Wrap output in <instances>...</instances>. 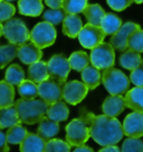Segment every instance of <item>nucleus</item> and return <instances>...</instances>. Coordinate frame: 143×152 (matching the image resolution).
Listing matches in <instances>:
<instances>
[{
	"mask_svg": "<svg viewBox=\"0 0 143 152\" xmlns=\"http://www.w3.org/2000/svg\"><path fill=\"white\" fill-rule=\"evenodd\" d=\"M81 118L86 121L90 128V135L101 147L117 144L123 138V126L116 118L106 114L94 115L86 109L80 110Z\"/></svg>",
	"mask_w": 143,
	"mask_h": 152,
	"instance_id": "f257e3e1",
	"label": "nucleus"
},
{
	"mask_svg": "<svg viewBox=\"0 0 143 152\" xmlns=\"http://www.w3.org/2000/svg\"><path fill=\"white\" fill-rule=\"evenodd\" d=\"M15 107L18 112L20 122L25 124H36L47 114L49 104L45 101L36 99H24L21 97L15 102Z\"/></svg>",
	"mask_w": 143,
	"mask_h": 152,
	"instance_id": "f03ea898",
	"label": "nucleus"
},
{
	"mask_svg": "<svg viewBox=\"0 0 143 152\" xmlns=\"http://www.w3.org/2000/svg\"><path fill=\"white\" fill-rule=\"evenodd\" d=\"M130 78L115 67L111 66L103 69L102 83L111 95H123L128 92L130 86Z\"/></svg>",
	"mask_w": 143,
	"mask_h": 152,
	"instance_id": "7ed1b4c3",
	"label": "nucleus"
},
{
	"mask_svg": "<svg viewBox=\"0 0 143 152\" xmlns=\"http://www.w3.org/2000/svg\"><path fill=\"white\" fill-rule=\"evenodd\" d=\"M2 35L7 40L15 45H23L30 40V31L19 18H10L2 25Z\"/></svg>",
	"mask_w": 143,
	"mask_h": 152,
	"instance_id": "20e7f679",
	"label": "nucleus"
},
{
	"mask_svg": "<svg viewBox=\"0 0 143 152\" xmlns=\"http://www.w3.org/2000/svg\"><path fill=\"white\" fill-rule=\"evenodd\" d=\"M57 31L54 25L44 20L38 23L30 31V42H33L40 49L52 46L56 40Z\"/></svg>",
	"mask_w": 143,
	"mask_h": 152,
	"instance_id": "39448f33",
	"label": "nucleus"
},
{
	"mask_svg": "<svg viewBox=\"0 0 143 152\" xmlns=\"http://www.w3.org/2000/svg\"><path fill=\"white\" fill-rule=\"evenodd\" d=\"M90 128L83 118L72 120L66 126V141L71 147H78L85 144L90 139Z\"/></svg>",
	"mask_w": 143,
	"mask_h": 152,
	"instance_id": "423d86ee",
	"label": "nucleus"
},
{
	"mask_svg": "<svg viewBox=\"0 0 143 152\" xmlns=\"http://www.w3.org/2000/svg\"><path fill=\"white\" fill-rule=\"evenodd\" d=\"M91 64L98 69H105L113 66L115 62L114 47L111 43H102L92 48L91 52Z\"/></svg>",
	"mask_w": 143,
	"mask_h": 152,
	"instance_id": "0eeeda50",
	"label": "nucleus"
},
{
	"mask_svg": "<svg viewBox=\"0 0 143 152\" xmlns=\"http://www.w3.org/2000/svg\"><path fill=\"white\" fill-rule=\"evenodd\" d=\"M47 67L49 77L61 83L66 82L67 76L72 69L68 58L63 54H56L50 57V59L47 62Z\"/></svg>",
	"mask_w": 143,
	"mask_h": 152,
	"instance_id": "6e6552de",
	"label": "nucleus"
},
{
	"mask_svg": "<svg viewBox=\"0 0 143 152\" xmlns=\"http://www.w3.org/2000/svg\"><path fill=\"white\" fill-rule=\"evenodd\" d=\"M105 36H106V34L101 28V26L86 24L81 29L77 38H78V40L83 47L87 48V49H92L95 46H97L98 44L102 43L104 40Z\"/></svg>",
	"mask_w": 143,
	"mask_h": 152,
	"instance_id": "1a4fd4ad",
	"label": "nucleus"
},
{
	"mask_svg": "<svg viewBox=\"0 0 143 152\" xmlns=\"http://www.w3.org/2000/svg\"><path fill=\"white\" fill-rule=\"evenodd\" d=\"M38 96L50 105L63 99V83L54 78H47L46 81L38 83Z\"/></svg>",
	"mask_w": 143,
	"mask_h": 152,
	"instance_id": "9d476101",
	"label": "nucleus"
},
{
	"mask_svg": "<svg viewBox=\"0 0 143 152\" xmlns=\"http://www.w3.org/2000/svg\"><path fill=\"white\" fill-rule=\"evenodd\" d=\"M88 91L84 82L71 81L63 86V99L68 104L77 105L85 99Z\"/></svg>",
	"mask_w": 143,
	"mask_h": 152,
	"instance_id": "9b49d317",
	"label": "nucleus"
},
{
	"mask_svg": "<svg viewBox=\"0 0 143 152\" xmlns=\"http://www.w3.org/2000/svg\"><path fill=\"white\" fill-rule=\"evenodd\" d=\"M139 28H140V26L132 21L123 24L116 33L112 35L110 39L111 45L114 47V49L119 50V52H125L128 49V38L134 30Z\"/></svg>",
	"mask_w": 143,
	"mask_h": 152,
	"instance_id": "f8f14e48",
	"label": "nucleus"
},
{
	"mask_svg": "<svg viewBox=\"0 0 143 152\" xmlns=\"http://www.w3.org/2000/svg\"><path fill=\"white\" fill-rule=\"evenodd\" d=\"M123 132L126 137L142 138L143 137V113L135 112L130 113L123 121Z\"/></svg>",
	"mask_w": 143,
	"mask_h": 152,
	"instance_id": "ddd939ff",
	"label": "nucleus"
},
{
	"mask_svg": "<svg viewBox=\"0 0 143 152\" xmlns=\"http://www.w3.org/2000/svg\"><path fill=\"white\" fill-rule=\"evenodd\" d=\"M17 56L24 64L30 65V64L38 62V61L42 59L43 52H42V49L38 46H36L31 42V43H25L23 45H19Z\"/></svg>",
	"mask_w": 143,
	"mask_h": 152,
	"instance_id": "4468645a",
	"label": "nucleus"
},
{
	"mask_svg": "<svg viewBox=\"0 0 143 152\" xmlns=\"http://www.w3.org/2000/svg\"><path fill=\"white\" fill-rule=\"evenodd\" d=\"M126 107L125 100L122 95H111L106 97L102 105V111L103 113L112 116V118H117L120 114L124 111Z\"/></svg>",
	"mask_w": 143,
	"mask_h": 152,
	"instance_id": "2eb2a0df",
	"label": "nucleus"
},
{
	"mask_svg": "<svg viewBox=\"0 0 143 152\" xmlns=\"http://www.w3.org/2000/svg\"><path fill=\"white\" fill-rule=\"evenodd\" d=\"M83 28V21L77 14H67L63 20V33L69 38H76Z\"/></svg>",
	"mask_w": 143,
	"mask_h": 152,
	"instance_id": "dca6fc26",
	"label": "nucleus"
},
{
	"mask_svg": "<svg viewBox=\"0 0 143 152\" xmlns=\"http://www.w3.org/2000/svg\"><path fill=\"white\" fill-rule=\"evenodd\" d=\"M125 105L135 112L143 113V86H135L125 94Z\"/></svg>",
	"mask_w": 143,
	"mask_h": 152,
	"instance_id": "f3484780",
	"label": "nucleus"
},
{
	"mask_svg": "<svg viewBox=\"0 0 143 152\" xmlns=\"http://www.w3.org/2000/svg\"><path fill=\"white\" fill-rule=\"evenodd\" d=\"M45 143L40 135L35 133H27L26 138L20 143V151L21 152H43L45 151Z\"/></svg>",
	"mask_w": 143,
	"mask_h": 152,
	"instance_id": "a211bd4d",
	"label": "nucleus"
},
{
	"mask_svg": "<svg viewBox=\"0 0 143 152\" xmlns=\"http://www.w3.org/2000/svg\"><path fill=\"white\" fill-rule=\"evenodd\" d=\"M59 132V124L57 121L49 119V118H45L39 121L38 130H37V134L40 135L44 140H49V139L54 138L55 135H57Z\"/></svg>",
	"mask_w": 143,
	"mask_h": 152,
	"instance_id": "6ab92c4d",
	"label": "nucleus"
},
{
	"mask_svg": "<svg viewBox=\"0 0 143 152\" xmlns=\"http://www.w3.org/2000/svg\"><path fill=\"white\" fill-rule=\"evenodd\" d=\"M18 10L21 15L38 17L44 10L42 0H18Z\"/></svg>",
	"mask_w": 143,
	"mask_h": 152,
	"instance_id": "aec40b11",
	"label": "nucleus"
},
{
	"mask_svg": "<svg viewBox=\"0 0 143 152\" xmlns=\"http://www.w3.org/2000/svg\"><path fill=\"white\" fill-rule=\"evenodd\" d=\"M28 77L29 80L35 82L36 84L42 83L49 78V73H48L47 63L43 61H38L29 65L28 68Z\"/></svg>",
	"mask_w": 143,
	"mask_h": 152,
	"instance_id": "412c9836",
	"label": "nucleus"
},
{
	"mask_svg": "<svg viewBox=\"0 0 143 152\" xmlns=\"http://www.w3.org/2000/svg\"><path fill=\"white\" fill-rule=\"evenodd\" d=\"M82 80L90 91L95 90L102 82V74L100 73V69L96 68L95 66L87 65L82 71Z\"/></svg>",
	"mask_w": 143,
	"mask_h": 152,
	"instance_id": "4be33fe9",
	"label": "nucleus"
},
{
	"mask_svg": "<svg viewBox=\"0 0 143 152\" xmlns=\"http://www.w3.org/2000/svg\"><path fill=\"white\" fill-rule=\"evenodd\" d=\"M18 123L20 119L15 105L0 109V129H8Z\"/></svg>",
	"mask_w": 143,
	"mask_h": 152,
	"instance_id": "5701e85b",
	"label": "nucleus"
},
{
	"mask_svg": "<svg viewBox=\"0 0 143 152\" xmlns=\"http://www.w3.org/2000/svg\"><path fill=\"white\" fill-rule=\"evenodd\" d=\"M68 115H69V110L67 107L66 102H63L62 100L50 104L47 110L48 118L54 121H57V122L66 121Z\"/></svg>",
	"mask_w": 143,
	"mask_h": 152,
	"instance_id": "b1692460",
	"label": "nucleus"
},
{
	"mask_svg": "<svg viewBox=\"0 0 143 152\" xmlns=\"http://www.w3.org/2000/svg\"><path fill=\"white\" fill-rule=\"evenodd\" d=\"M119 62H120V65L123 67V68H126L129 71H133V69H135L136 67H139L142 64L143 61L141 55H140V53L126 49L121 55Z\"/></svg>",
	"mask_w": 143,
	"mask_h": 152,
	"instance_id": "393cba45",
	"label": "nucleus"
},
{
	"mask_svg": "<svg viewBox=\"0 0 143 152\" xmlns=\"http://www.w3.org/2000/svg\"><path fill=\"white\" fill-rule=\"evenodd\" d=\"M83 14L85 16V18L87 19L88 24L94 25V26H100L101 21L105 15V11L98 4H91V5L87 4V6L83 10Z\"/></svg>",
	"mask_w": 143,
	"mask_h": 152,
	"instance_id": "a878e982",
	"label": "nucleus"
},
{
	"mask_svg": "<svg viewBox=\"0 0 143 152\" xmlns=\"http://www.w3.org/2000/svg\"><path fill=\"white\" fill-rule=\"evenodd\" d=\"M122 25H123V23H122L120 17H117L114 14L109 12V14L104 15L100 26L101 28L104 30V33L106 35H113L121 28Z\"/></svg>",
	"mask_w": 143,
	"mask_h": 152,
	"instance_id": "bb28decb",
	"label": "nucleus"
},
{
	"mask_svg": "<svg viewBox=\"0 0 143 152\" xmlns=\"http://www.w3.org/2000/svg\"><path fill=\"white\" fill-rule=\"evenodd\" d=\"M15 88L14 85L6 81L0 82V109L8 107L15 103Z\"/></svg>",
	"mask_w": 143,
	"mask_h": 152,
	"instance_id": "cd10ccee",
	"label": "nucleus"
},
{
	"mask_svg": "<svg viewBox=\"0 0 143 152\" xmlns=\"http://www.w3.org/2000/svg\"><path fill=\"white\" fill-rule=\"evenodd\" d=\"M18 54V45L7 44L0 46V69L5 68L11 61H14Z\"/></svg>",
	"mask_w": 143,
	"mask_h": 152,
	"instance_id": "c85d7f7f",
	"label": "nucleus"
},
{
	"mask_svg": "<svg viewBox=\"0 0 143 152\" xmlns=\"http://www.w3.org/2000/svg\"><path fill=\"white\" fill-rule=\"evenodd\" d=\"M68 61H69L72 69L76 72H82L87 65H90L91 58L87 55V53L78 50V52L73 53L68 58Z\"/></svg>",
	"mask_w": 143,
	"mask_h": 152,
	"instance_id": "c756f323",
	"label": "nucleus"
},
{
	"mask_svg": "<svg viewBox=\"0 0 143 152\" xmlns=\"http://www.w3.org/2000/svg\"><path fill=\"white\" fill-rule=\"evenodd\" d=\"M27 129L24 128L23 125L19 123L15 124L12 126L8 128V131L6 132V137H7V141L9 144H20L23 142V140L26 138L27 135Z\"/></svg>",
	"mask_w": 143,
	"mask_h": 152,
	"instance_id": "7c9ffc66",
	"label": "nucleus"
},
{
	"mask_svg": "<svg viewBox=\"0 0 143 152\" xmlns=\"http://www.w3.org/2000/svg\"><path fill=\"white\" fill-rule=\"evenodd\" d=\"M5 80L11 85L18 86L25 80V72L18 64L10 65L6 71Z\"/></svg>",
	"mask_w": 143,
	"mask_h": 152,
	"instance_id": "2f4dec72",
	"label": "nucleus"
},
{
	"mask_svg": "<svg viewBox=\"0 0 143 152\" xmlns=\"http://www.w3.org/2000/svg\"><path fill=\"white\" fill-rule=\"evenodd\" d=\"M18 93L24 99H35L38 96V86L31 80H24L18 85Z\"/></svg>",
	"mask_w": 143,
	"mask_h": 152,
	"instance_id": "473e14b6",
	"label": "nucleus"
},
{
	"mask_svg": "<svg viewBox=\"0 0 143 152\" xmlns=\"http://www.w3.org/2000/svg\"><path fill=\"white\" fill-rule=\"evenodd\" d=\"M128 49L143 53V30L141 28L134 30L128 38Z\"/></svg>",
	"mask_w": 143,
	"mask_h": 152,
	"instance_id": "72a5a7b5",
	"label": "nucleus"
},
{
	"mask_svg": "<svg viewBox=\"0 0 143 152\" xmlns=\"http://www.w3.org/2000/svg\"><path fill=\"white\" fill-rule=\"evenodd\" d=\"M45 151L47 152H68L71 151V144L61 139H49L45 143Z\"/></svg>",
	"mask_w": 143,
	"mask_h": 152,
	"instance_id": "f704fd0d",
	"label": "nucleus"
},
{
	"mask_svg": "<svg viewBox=\"0 0 143 152\" xmlns=\"http://www.w3.org/2000/svg\"><path fill=\"white\" fill-rule=\"evenodd\" d=\"M66 15V11L63 8H50V9L46 10L44 12L43 17L44 20H46V21H48V23H50V24L55 26V25L61 24Z\"/></svg>",
	"mask_w": 143,
	"mask_h": 152,
	"instance_id": "c9c22d12",
	"label": "nucleus"
},
{
	"mask_svg": "<svg viewBox=\"0 0 143 152\" xmlns=\"http://www.w3.org/2000/svg\"><path fill=\"white\" fill-rule=\"evenodd\" d=\"M88 0H63L62 8L66 14H81L87 6Z\"/></svg>",
	"mask_w": 143,
	"mask_h": 152,
	"instance_id": "e433bc0d",
	"label": "nucleus"
},
{
	"mask_svg": "<svg viewBox=\"0 0 143 152\" xmlns=\"http://www.w3.org/2000/svg\"><path fill=\"white\" fill-rule=\"evenodd\" d=\"M121 151L123 152H143V141L140 138H129L122 144Z\"/></svg>",
	"mask_w": 143,
	"mask_h": 152,
	"instance_id": "4c0bfd02",
	"label": "nucleus"
},
{
	"mask_svg": "<svg viewBox=\"0 0 143 152\" xmlns=\"http://www.w3.org/2000/svg\"><path fill=\"white\" fill-rule=\"evenodd\" d=\"M15 12H16V8L14 5H11L9 1L0 0V23L12 18Z\"/></svg>",
	"mask_w": 143,
	"mask_h": 152,
	"instance_id": "58836bf2",
	"label": "nucleus"
},
{
	"mask_svg": "<svg viewBox=\"0 0 143 152\" xmlns=\"http://www.w3.org/2000/svg\"><path fill=\"white\" fill-rule=\"evenodd\" d=\"M106 2L115 11H123L133 4L134 0H106Z\"/></svg>",
	"mask_w": 143,
	"mask_h": 152,
	"instance_id": "ea45409f",
	"label": "nucleus"
},
{
	"mask_svg": "<svg viewBox=\"0 0 143 152\" xmlns=\"http://www.w3.org/2000/svg\"><path fill=\"white\" fill-rule=\"evenodd\" d=\"M130 81L135 86H143V63L135 69L131 71Z\"/></svg>",
	"mask_w": 143,
	"mask_h": 152,
	"instance_id": "a19ab883",
	"label": "nucleus"
},
{
	"mask_svg": "<svg viewBox=\"0 0 143 152\" xmlns=\"http://www.w3.org/2000/svg\"><path fill=\"white\" fill-rule=\"evenodd\" d=\"M9 143L7 141V137L4 132L0 131V152H8L10 150Z\"/></svg>",
	"mask_w": 143,
	"mask_h": 152,
	"instance_id": "79ce46f5",
	"label": "nucleus"
},
{
	"mask_svg": "<svg viewBox=\"0 0 143 152\" xmlns=\"http://www.w3.org/2000/svg\"><path fill=\"white\" fill-rule=\"evenodd\" d=\"M45 4L50 8H62L63 0H45Z\"/></svg>",
	"mask_w": 143,
	"mask_h": 152,
	"instance_id": "37998d69",
	"label": "nucleus"
},
{
	"mask_svg": "<svg viewBox=\"0 0 143 152\" xmlns=\"http://www.w3.org/2000/svg\"><path fill=\"white\" fill-rule=\"evenodd\" d=\"M119 151H121V149H120L116 144L105 145V147H103V149L100 150V152H119Z\"/></svg>",
	"mask_w": 143,
	"mask_h": 152,
	"instance_id": "c03bdc74",
	"label": "nucleus"
},
{
	"mask_svg": "<svg viewBox=\"0 0 143 152\" xmlns=\"http://www.w3.org/2000/svg\"><path fill=\"white\" fill-rule=\"evenodd\" d=\"M75 152H93V149L91 147H87L85 144H82V145H78L76 147V149H74Z\"/></svg>",
	"mask_w": 143,
	"mask_h": 152,
	"instance_id": "a18cd8bd",
	"label": "nucleus"
},
{
	"mask_svg": "<svg viewBox=\"0 0 143 152\" xmlns=\"http://www.w3.org/2000/svg\"><path fill=\"white\" fill-rule=\"evenodd\" d=\"M1 35H2V25L0 23V37H1Z\"/></svg>",
	"mask_w": 143,
	"mask_h": 152,
	"instance_id": "49530a36",
	"label": "nucleus"
},
{
	"mask_svg": "<svg viewBox=\"0 0 143 152\" xmlns=\"http://www.w3.org/2000/svg\"><path fill=\"white\" fill-rule=\"evenodd\" d=\"M134 2H136V4H143V0H134Z\"/></svg>",
	"mask_w": 143,
	"mask_h": 152,
	"instance_id": "de8ad7c7",
	"label": "nucleus"
},
{
	"mask_svg": "<svg viewBox=\"0 0 143 152\" xmlns=\"http://www.w3.org/2000/svg\"><path fill=\"white\" fill-rule=\"evenodd\" d=\"M5 1H9L10 2V1H16V0H5Z\"/></svg>",
	"mask_w": 143,
	"mask_h": 152,
	"instance_id": "09e8293b",
	"label": "nucleus"
}]
</instances>
